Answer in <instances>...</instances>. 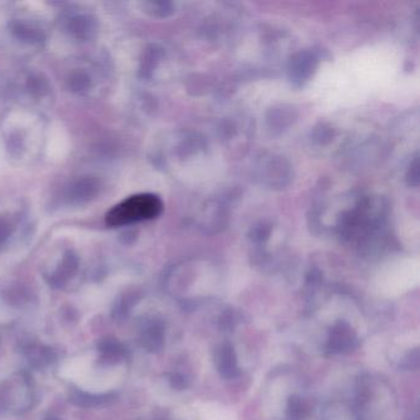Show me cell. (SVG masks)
I'll list each match as a JSON object with an SVG mask.
<instances>
[{"instance_id": "1", "label": "cell", "mask_w": 420, "mask_h": 420, "mask_svg": "<svg viewBox=\"0 0 420 420\" xmlns=\"http://www.w3.org/2000/svg\"><path fill=\"white\" fill-rule=\"evenodd\" d=\"M163 210L160 198L152 193H140L126 198L107 215V223L112 227L155 218Z\"/></svg>"}, {"instance_id": "2", "label": "cell", "mask_w": 420, "mask_h": 420, "mask_svg": "<svg viewBox=\"0 0 420 420\" xmlns=\"http://www.w3.org/2000/svg\"><path fill=\"white\" fill-rule=\"evenodd\" d=\"M100 350H102V361H107V364L115 362V360L120 358L122 353L119 344L115 343L114 340H107L105 343H102Z\"/></svg>"}, {"instance_id": "3", "label": "cell", "mask_w": 420, "mask_h": 420, "mask_svg": "<svg viewBox=\"0 0 420 420\" xmlns=\"http://www.w3.org/2000/svg\"><path fill=\"white\" fill-rule=\"evenodd\" d=\"M110 397H112L110 395H107V396H92V395H90L89 396V395H84V393H77L76 396L73 397L72 401L78 406L94 407L109 402Z\"/></svg>"}, {"instance_id": "4", "label": "cell", "mask_w": 420, "mask_h": 420, "mask_svg": "<svg viewBox=\"0 0 420 420\" xmlns=\"http://www.w3.org/2000/svg\"><path fill=\"white\" fill-rule=\"evenodd\" d=\"M47 420H59V419H57V418H49V419H47Z\"/></svg>"}]
</instances>
